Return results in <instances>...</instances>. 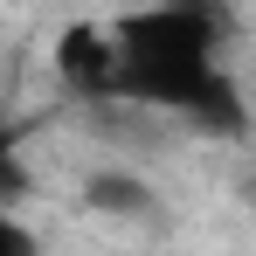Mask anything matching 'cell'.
<instances>
[{
    "instance_id": "7a4b0ae2",
    "label": "cell",
    "mask_w": 256,
    "mask_h": 256,
    "mask_svg": "<svg viewBox=\"0 0 256 256\" xmlns=\"http://www.w3.org/2000/svg\"><path fill=\"white\" fill-rule=\"evenodd\" d=\"M48 62L76 97H118V28L111 21H70L48 48Z\"/></svg>"
},
{
    "instance_id": "8992f818",
    "label": "cell",
    "mask_w": 256,
    "mask_h": 256,
    "mask_svg": "<svg viewBox=\"0 0 256 256\" xmlns=\"http://www.w3.org/2000/svg\"><path fill=\"white\" fill-rule=\"evenodd\" d=\"M250 208H256V187H250Z\"/></svg>"
},
{
    "instance_id": "5b68a950",
    "label": "cell",
    "mask_w": 256,
    "mask_h": 256,
    "mask_svg": "<svg viewBox=\"0 0 256 256\" xmlns=\"http://www.w3.org/2000/svg\"><path fill=\"white\" fill-rule=\"evenodd\" d=\"M173 7H214V14H222V7H228V0H173Z\"/></svg>"
},
{
    "instance_id": "277c9868",
    "label": "cell",
    "mask_w": 256,
    "mask_h": 256,
    "mask_svg": "<svg viewBox=\"0 0 256 256\" xmlns=\"http://www.w3.org/2000/svg\"><path fill=\"white\" fill-rule=\"evenodd\" d=\"M14 194H21V166H14V146L0 132V256H42V236L14 214Z\"/></svg>"
},
{
    "instance_id": "3957f363",
    "label": "cell",
    "mask_w": 256,
    "mask_h": 256,
    "mask_svg": "<svg viewBox=\"0 0 256 256\" xmlns=\"http://www.w3.org/2000/svg\"><path fill=\"white\" fill-rule=\"evenodd\" d=\"M84 201H90L97 214H111V222H132V214H152V208H160V194H152V187H146L138 173H118V166L90 173Z\"/></svg>"
},
{
    "instance_id": "6da1fadb",
    "label": "cell",
    "mask_w": 256,
    "mask_h": 256,
    "mask_svg": "<svg viewBox=\"0 0 256 256\" xmlns=\"http://www.w3.org/2000/svg\"><path fill=\"white\" fill-rule=\"evenodd\" d=\"M111 28H118V97L173 111L194 132H214V138H236L250 125L242 90L222 70V14L214 7L152 0Z\"/></svg>"
}]
</instances>
